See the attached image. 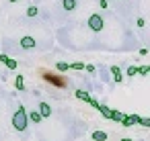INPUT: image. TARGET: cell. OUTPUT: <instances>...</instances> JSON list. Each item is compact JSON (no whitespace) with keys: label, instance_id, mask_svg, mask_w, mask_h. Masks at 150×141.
<instances>
[{"label":"cell","instance_id":"17","mask_svg":"<svg viewBox=\"0 0 150 141\" xmlns=\"http://www.w3.org/2000/svg\"><path fill=\"white\" fill-rule=\"evenodd\" d=\"M70 68L72 70H84V64L82 61H74V64H70Z\"/></svg>","mask_w":150,"mask_h":141},{"label":"cell","instance_id":"8","mask_svg":"<svg viewBox=\"0 0 150 141\" xmlns=\"http://www.w3.org/2000/svg\"><path fill=\"white\" fill-rule=\"evenodd\" d=\"M74 94H76V98H80V100H84V102H88V100H91V94H88V92H84V90H76Z\"/></svg>","mask_w":150,"mask_h":141},{"label":"cell","instance_id":"14","mask_svg":"<svg viewBox=\"0 0 150 141\" xmlns=\"http://www.w3.org/2000/svg\"><path fill=\"white\" fill-rule=\"evenodd\" d=\"M56 68H58L60 72H66V70H70V64H66V61H58Z\"/></svg>","mask_w":150,"mask_h":141},{"label":"cell","instance_id":"2","mask_svg":"<svg viewBox=\"0 0 150 141\" xmlns=\"http://www.w3.org/2000/svg\"><path fill=\"white\" fill-rule=\"evenodd\" d=\"M103 25H105V23H103V17H101V15H91V17H88V29H91V31L101 33V31H103Z\"/></svg>","mask_w":150,"mask_h":141},{"label":"cell","instance_id":"19","mask_svg":"<svg viewBox=\"0 0 150 141\" xmlns=\"http://www.w3.org/2000/svg\"><path fill=\"white\" fill-rule=\"evenodd\" d=\"M129 121H132V125H134V123H140L142 119H140L138 114H129Z\"/></svg>","mask_w":150,"mask_h":141},{"label":"cell","instance_id":"11","mask_svg":"<svg viewBox=\"0 0 150 141\" xmlns=\"http://www.w3.org/2000/svg\"><path fill=\"white\" fill-rule=\"evenodd\" d=\"M93 139H95V141H105V139H107V133H105V131H95V133H93Z\"/></svg>","mask_w":150,"mask_h":141},{"label":"cell","instance_id":"24","mask_svg":"<svg viewBox=\"0 0 150 141\" xmlns=\"http://www.w3.org/2000/svg\"><path fill=\"white\" fill-rule=\"evenodd\" d=\"M8 2H21V0H8Z\"/></svg>","mask_w":150,"mask_h":141},{"label":"cell","instance_id":"4","mask_svg":"<svg viewBox=\"0 0 150 141\" xmlns=\"http://www.w3.org/2000/svg\"><path fill=\"white\" fill-rule=\"evenodd\" d=\"M37 110H39V114H41L43 119H47V117H52V106H50L47 102H41Z\"/></svg>","mask_w":150,"mask_h":141},{"label":"cell","instance_id":"20","mask_svg":"<svg viewBox=\"0 0 150 141\" xmlns=\"http://www.w3.org/2000/svg\"><path fill=\"white\" fill-rule=\"evenodd\" d=\"M84 70H86V72H91V74H93V72H95V66H91V64H84Z\"/></svg>","mask_w":150,"mask_h":141},{"label":"cell","instance_id":"23","mask_svg":"<svg viewBox=\"0 0 150 141\" xmlns=\"http://www.w3.org/2000/svg\"><path fill=\"white\" fill-rule=\"evenodd\" d=\"M99 4H101V8H107V0H99Z\"/></svg>","mask_w":150,"mask_h":141},{"label":"cell","instance_id":"9","mask_svg":"<svg viewBox=\"0 0 150 141\" xmlns=\"http://www.w3.org/2000/svg\"><path fill=\"white\" fill-rule=\"evenodd\" d=\"M121 117H123V112H119V110H109V119H111V121L119 123V121H121Z\"/></svg>","mask_w":150,"mask_h":141},{"label":"cell","instance_id":"22","mask_svg":"<svg viewBox=\"0 0 150 141\" xmlns=\"http://www.w3.org/2000/svg\"><path fill=\"white\" fill-rule=\"evenodd\" d=\"M6 59H8V55H6V53H0V61H2V64H4Z\"/></svg>","mask_w":150,"mask_h":141},{"label":"cell","instance_id":"12","mask_svg":"<svg viewBox=\"0 0 150 141\" xmlns=\"http://www.w3.org/2000/svg\"><path fill=\"white\" fill-rule=\"evenodd\" d=\"M15 86H17V90H25V84H23V76L21 74L15 78Z\"/></svg>","mask_w":150,"mask_h":141},{"label":"cell","instance_id":"5","mask_svg":"<svg viewBox=\"0 0 150 141\" xmlns=\"http://www.w3.org/2000/svg\"><path fill=\"white\" fill-rule=\"evenodd\" d=\"M27 119H29V121H33V123H35V125H39V123H41V121H43V117H41V114H39V110H31V112H29V114H27Z\"/></svg>","mask_w":150,"mask_h":141},{"label":"cell","instance_id":"7","mask_svg":"<svg viewBox=\"0 0 150 141\" xmlns=\"http://www.w3.org/2000/svg\"><path fill=\"white\" fill-rule=\"evenodd\" d=\"M62 6H64V10H74L76 8V0H62Z\"/></svg>","mask_w":150,"mask_h":141},{"label":"cell","instance_id":"3","mask_svg":"<svg viewBox=\"0 0 150 141\" xmlns=\"http://www.w3.org/2000/svg\"><path fill=\"white\" fill-rule=\"evenodd\" d=\"M19 45H21L23 49H33V47H35V39H33V37H29V35H25V37L21 39V43H19Z\"/></svg>","mask_w":150,"mask_h":141},{"label":"cell","instance_id":"18","mask_svg":"<svg viewBox=\"0 0 150 141\" xmlns=\"http://www.w3.org/2000/svg\"><path fill=\"white\" fill-rule=\"evenodd\" d=\"M136 74H138V68L136 66H129L127 68V76H136Z\"/></svg>","mask_w":150,"mask_h":141},{"label":"cell","instance_id":"21","mask_svg":"<svg viewBox=\"0 0 150 141\" xmlns=\"http://www.w3.org/2000/svg\"><path fill=\"white\" fill-rule=\"evenodd\" d=\"M138 74H142V76H144V74H148V66H142V68L138 70Z\"/></svg>","mask_w":150,"mask_h":141},{"label":"cell","instance_id":"10","mask_svg":"<svg viewBox=\"0 0 150 141\" xmlns=\"http://www.w3.org/2000/svg\"><path fill=\"white\" fill-rule=\"evenodd\" d=\"M25 15H27V17H29V19H35V17H37V15H39V8H37V6H29V8H27V13H25Z\"/></svg>","mask_w":150,"mask_h":141},{"label":"cell","instance_id":"13","mask_svg":"<svg viewBox=\"0 0 150 141\" xmlns=\"http://www.w3.org/2000/svg\"><path fill=\"white\" fill-rule=\"evenodd\" d=\"M4 64H6V68H8V70H17V64H19V61H17V59H11V57H8V59H6Z\"/></svg>","mask_w":150,"mask_h":141},{"label":"cell","instance_id":"25","mask_svg":"<svg viewBox=\"0 0 150 141\" xmlns=\"http://www.w3.org/2000/svg\"><path fill=\"white\" fill-rule=\"evenodd\" d=\"M121 141H132V139H121Z\"/></svg>","mask_w":150,"mask_h":141},{"label":"cell","instance_id":"6","mask_svg":"<svg viewBox=\"0 0 150 141\" xmlns=\"http://www.w3.org/2000/svg\"><path fill=\"white\" fill-rule=\"evenodd\" d=\"M109 70H111V74H113V78H115V82H121V80H123V76H121V70H119L117 66H111Z\"/></svg>","mask_w":150,"mask_h":141},{"label":"cell","instance_id":"1","mask_svg":"<svg viewBox=\"0 0 150 141\" xmlns=\"http://www.w3.org/2000/svg\"><path fill=\"white\" fill-rule=\"evenodd\" d=\"M27 123H29V119H27V110L19 104L17 112L13 114V127H15L17 131H25V129H27Z\"/></svg>","mask_w":150,"mask_h":141},{"label":"cell","instance_id":"16","mask_svg":"<svg viewBox=\"0 0 150 141\" xmlns=\"http://www.w3.org/2000/svg\"><path fill=\"white\" fill-rule=\"evenodd\" d=\"M97 108H99V110H101V112H103V117H105V119H109V108H107V106H105V104H99V106H97Z\"/></svg>","mask_w":150,"mask_h":141},{"label":"cell","instance_id":"15","mask_svg":"<svg viewBox=\"0 0 150 141\" xmlns=\"http://www.w3.org/2000/svg\"><path fill=\"white\" fill-rule=\"evenodd\" d=\"M45 80H47V82H54L56 86H64V84L60 82V78H56V76H45Z\"/></svg>","mask_w":150,"mask_h":141}]
</instances>
